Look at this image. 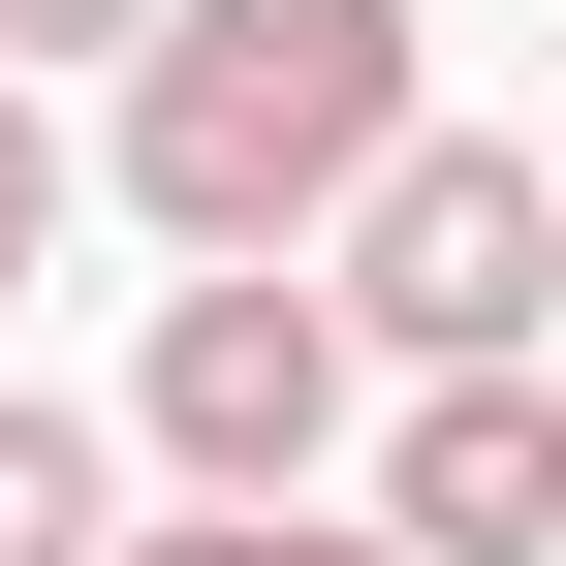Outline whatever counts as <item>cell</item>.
Listing matches in <instances>:
<instances>
[{
	"instance_id": "obj_1",
	"label": "cell",
	"mask_w": 566,
	"mask_h": 566,
	"mask_svg": "<svg viewBox=\"0 0 566 566\" xmlns=\"http://www.w3.org/2000/svg\"><path fill=\"white\" fill-rule=\"evenodd\" d=\"M409 126H441V95H409V0H158L126 95H95V189L158 252H315Z\"/></svg>"
},
{
	"instance_id": "obj_2",
	"label": "cell",
	"mask_w": 566,
	"mask_h": 566,
	"mask_svg": "<svg viewBox=\"0 0 566 566\" xmlns=\"http://www.w3.org/2000/svg\"><path fill=\"white\" fill-rule=\"evenodd\" d=\"M126 441H158L189 504H315V472L378 441V315H346V252H189L158 346H126Z\"/></svg>"
},
{
	"instance_id": "obj_3",
	"label": "cell",
	"mask_w": 566,
	"mask_h": 566,
	"mask_svg": "<svg viewBox=\"0 0 566 566\" xmlns=\"http://www.w3.org/2000/svg\"><path fill=\"white\" fill-rule=\"evenodd\" d=\"M346 315H378V378H472V346H566V158L535 126H409L378 189H346Z\"/></svg>"
},
{
	"instance_id": "obj_4",
	"label": "cell",
	"mask_w": 566,
	"mask_h": 566,
	"mask_svg": "<svg viewBox=\"0 0 566 566\" xmlns=\"http://www.w3.org/2000/svg\"><path fill=\"white\" fill-rule=\"evenodd\" d=\"M378 535L409 566H566V346H472V378L378 409Z\"/></svg>"
},
{
	"instance_id": "obj_5",
	"label": "cell",
	"mask_w": 566,
	"mask_h": 566,
	"mask_svg": "<svg viewBox=\"0 0 566 566\" xmlns=\"http://www.w3.org/2000/svg\"><path fill=\"white\" fill-rule=\"evenodd\" d=\"M126 472H158V441H95V409L0 378V566H126Z\"/></svg>"
},
{
	"instance_id": "obj_6",
	"label": "cell",
	"mask_w": 566,
	"mask_h": 566,
	"mask_svg": "<svg viewBox=\"0 0 566 566\" xmlns=\"http://www.w3.org/2000/svg\"><path fill=\"white\" fill-rule=\"evenodd\" d=\"M126 566H409V535H378V472H346V504H158Z\"/></svg>"
},
{
	"instance_id": "obj_7",
	"label": "cell",
	"mask_w": 566,
	"mask_h": 566,
	"mask_svg": "<svg viewBox=\"0 0 566 566\" xmlns=\"http://www.w3.org/2000/svg\"><path fill=\"white\" fill-rule=\"evenodd\" d=\"M32 252H63V126H32V63H0V315H32Z\"/></svg>"
},
{
	"instance_id": "obj_8",
	"label": "cell",
	"mask_w": 566,
	"mask_h": 566,
	"mask_svg": "<svg viewBox=\"0 0 566 566\" xmlns=\"http://www.w3.org/2000/svg\"><path fill=\"white\" fill-rule=\"evenodd\" d=\"M126 32H158V0H0V63H126Z\"/></svg>"
}]
</instances>
